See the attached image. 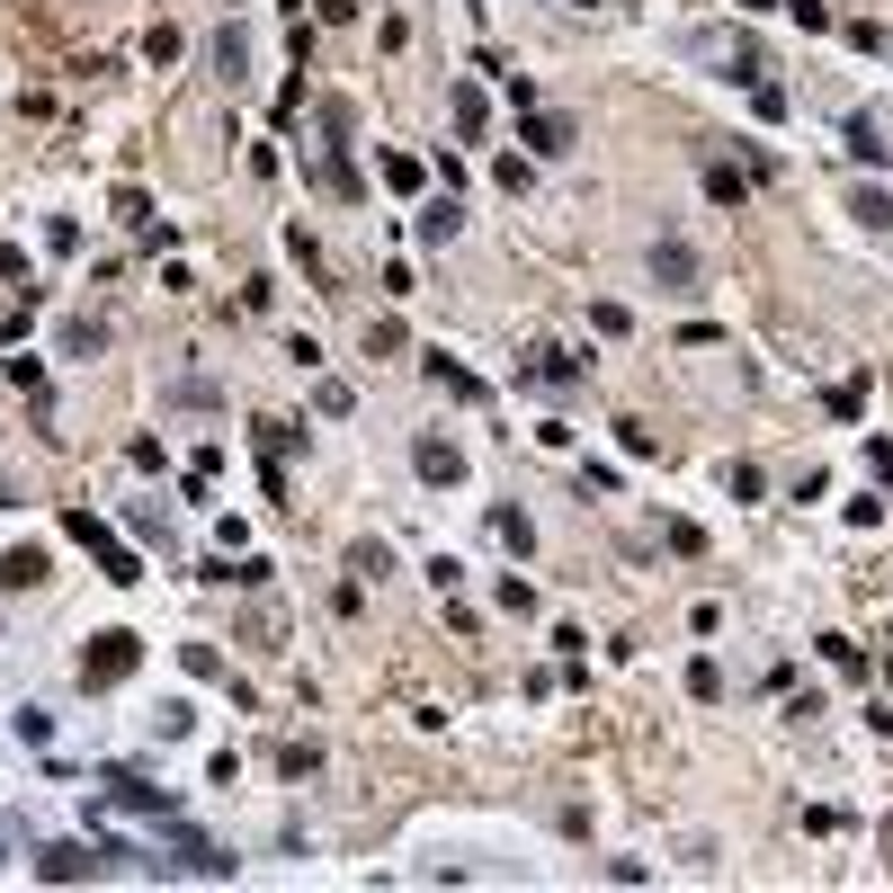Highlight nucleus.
<instances>
[{
    "instance_id": "f257e3e1",
    "label": "nucleus",
    "mask_w": 893,
    "mask_h": 893,
    "mask_svg": "<svg viewBox=\"0 0 893 893\" xmlns=\"http://www.w3.org/2000/svg\"><path fill=\"white\" fill-rule=\"evenodd\" d=\"M689 54L697 63H715V72L724 81H769V54H760V36H750V27H706V36H689Z\"/></svg>"
},
{
    "instance_id": "f03ea898",
    "label": "nucleus",
    "mask_w": 893,
    "mask_h": 893,
    "mask_svg": "<svg viewBox=\"0 0 893 893\" xmlns=\"http://www.w3.org/2000/svg\"><path fill=\"white\" fill-rule=\"evenodd\" d=\"M63 536H81V545H90V555H99V572H108L116 590H134V581H144V563H134V555H125V545L108 536V518H99V510H63Z\"/></svg>"
},
{
    "instance_id": "7ed1b4c3",
    "label": "nucleus",
    "mask_w": 893,
    "mask_h": 893,
    "mask_svg": "<svg viewBox=\"0 0 893 893\" xmlns=\"http://www.w3.org/2000/svg\"><path fill=\"white\" fill-rule=\"evenodd\" d=\"M99 804H108V813H144V822H179V795L153 786V778H134V769H116V778L99 786Z\"/></svg>"
},
{
    "instance_id": "20e7f679",
    "label": "nucleus",
    "mask_w": 893,
    "mask_h": 893,
    "mask_svg": "<svg viewBox=\"0 0 893 893\" xmlns=\"http://www.w3.org/2000/svg\"><path fill=\"white\" fill-rule=\"evenodd\" d=\"M134 661H144V644H134V635H90L81 689H116V679H134Z\"/></svg>"
},
{
    "instance_id": "39448f33",
    "label": "nucleus",
    "mask_w": 893,
    "mask_h": 893,
    "mask_svg": "<svg viewBox=\"0 0 893 893\" xmlns=\"http://www.w3.org/2000/svg\"><path fill=\"white\" fill-rule=\"evenodd\" d=\"M36 875H45V884H90V875H108V849H99V840H54V849L36 858Z\"/></svg>"
},
{
    "instance_id": "423d86ee",
    "label": "nucleus",
    "mask_w": 893,
    "mask_h": 893,
    "mask_svg": "<svg viewBox=\"0 0 893 893\" xmlns=\"http://www.w3.org/2000/svg\"><path fill=\"white\" fill-rule=\"evenodd\" d=\"M518 144H527L536 161H563V153H572V116H555V108H527V116H518Z\"/></svg>"
},
{
    "instance_id": "0eeeda50",
    "label": "nucleus",
    "mask_w": 893,
    "mask_h": 893,
    "mask_svg": "<svg viewBox=\"0 0 893 893\" xmlns=\"http://www.w3.org/2000/svg\"><path fill=\"white\" fill-rule=\"evenodd\" d=\"M652 278H661V295H697V250L679 233H661L652 242Z\"/></svg>"
},
{
    "instance_id": "6e6552de",
    "label": "nucleus",
    "mask_w": 893,
    "mask_h": 893,
    "mask_svg": "<svg viewBox=\"0 0 893 893\" xmlns=\"http://www.w3.org/2000/svg\"><path fill=\"white\" fill-rule=\"evenodd\" d=\"M840 144H849L858 161H875V170L893 161V144H884V116H875V108H849V116H840Z\"/></svg>"
},
{
    "instance_id": "1a4fd4ad",
    "label": "nucleus",
    "mask_w": 893,
    "mask_h": 893,
    "mask_svg": "<svg viewBox=\"0 0 893 893\" xmlns=\"http://www.w3.org/2000/svg\"><path fill=\"white\" fill-rule=\"evenodd\" d=\"M697 179H706V197H715V205H733V215L750 205V170H733L724 153H697Z\"/></svg>"
},
{
    "instance_id": "9d476101",
    "label": "nucleus",
    "mask_w": 893,
    "mask_h": 893,
    "mask_svg": "<svg viewBox=\"0 0 893 893\" xmlns=\"http://www.w3.org/2000/svg\"><path fill=\"white\" fill-rule=\"evenodd\" d=\"M518 384H581V358L545 339V349H527V358H518Z\"/></svg>"
},
{
    "instance_id": "9b49d317",
    "label": "nucleus",
    "mask_w": 893,
    "mask_h": 893,
    "mask_svg": "<svg viewBox=\"0 0 893 893\" xmlns=\"http://www.w3.org/2000/svg\"><path fill=\"white\" fill-rule=\"evenodd\" d=\"M411 473H421V483H465V456L447 438H411Z\"/></svg>"
},
{
    "instance_id": "f8f14e48",
    "label": "nucleus",
    "mask_w": 893,
    "mask_h": 893,
    "mask_svg": "<svg viewBox=\"0 0 893 893\" xmlns=\"http://www.w3.org/2000/svg\"><path fill=\"white\" fill-rule=\"evenodd\" d=\"M215 72H224L233 90L250 81V45H242V27H224V36H215Z\"/></svg>"
},
{
    "instance_id": "ddd939ff",
    "label": "nucleus",
    "mask_w": 893,
    "mask_h": 893,
    "mask_svg": "<svg viewBox=\"0 0 893 893\" xmlns=\"http://www.w3.org/2000/svg\"><path fill=\"white\" fill-rule=\"evenodd\" d=\"M483 527H492V536L510 545V555H527V545H536V527H527V510H510V501H501V510H492Z\"/></svg>"
},
{
    "instance_id": "4468645a",
    "label": "nucleus",
    "mask_w": 893,
    "mask_h": 893,
    "mask_svg": "<svg viewBox=\"0 0 893 893\" xmlns=\"http://www.w3.org/2000/svg\"><path fill=\"white\" fill-rule=\"evenodd\" d=\"M54 339H63V358H99V339H108V331H99L90 313H72V322H63Z\"/></svg>"
},
{
    "instance_id": "2eb2a0df",
    "label": "nucleus",
    "mask_w": 893,
    "mask_h": 893,
    "mask_svg": "<svg viewBox=\"0 0 893 893\" xmlns=\"http://www.w3.org/2000/svg\"><path fill=\"white\" fill-rule=\"evenodd\" d=\"M27 581H45V545H19V555L0 563V590H27Z\"/></svg>"
},
{
    "instance_id": "dca6fc26",
    "label": "nucleus",
    "mask_w": 893,
    "mask_h": 893,
    "mask_svg": "<svg viewBox=\"0 0 893 893\" xmlns=\"http://www.w3.org/2000/svg\"><path fill=\"white\" fill-rule=\"evenodd\" d=\"M429 367V384H447V393H465V402H483V376H465L456 358H421Z\"/></svg>"
},
{
    "instance_id": "f3484780",
    "label": "nucleus",
    "mask_w": 893,
    "mask_h": 893,
    "mask_svg": "<svg viewBox=\"0 0 893 893\" xmlns=\"http://www.w3.org/2000/svg\"><path fill=\"white\" fill-rule=\"evenodd\" d=\"M153 733H161V741H188V733H197V706H188V697H161Z\"/></svg>"
},
{
    "instance_id": "a211bd4d",
    "label": "nucleus",
    "mask_w": 893,
    "mask_h": 893,
    "mask_svg": "<svg viewBox=\"0 0 893 893\" xmlns=\"http://www.w3.org/2000/svg\"><path fill=\"white\" fill-rule=\"evenodd\" d=\"M465 233V215H456V197H438L429 215H421V242H456Z\"/></svg>"
},
{
    "instance_id": "6ab92c4d",
    "label": "nucleus",
    "mask_w": 893,
    "mask_h": 893,
    "mask_svg": "<svg viewBox=\"0 0 893 893\" xmlns=\"http://www.w3.org/2000/svg\"><path fill=\"white\" fill-rule=\"evenodd\" d=\"M849 215H858V224H875V233H884V224H893V197H884V188H858V197H849Z\"/></svg>"
},
{
    "instance_id": "aec40b11",
    "label": "nucleus",
    "mask_w": 893,
    "mask_h": 893,
    "mask_svg": "<svg viewBox=\"0 0 893 893\" xmlns=\"http://www.w3.org/2000/svg\"><path fill=\"white\" fill-rule=\"evenodd\" d=\"M295 438H304L295 421H259V456H268V465H287V447H295Z\"/></svg>"
},
{
    "instance_id": "412c9836",
    "label": "nucleus",
    "mask_w": 893,
    "mask_h": 893,
    "mask_svg": "<svg viewBox=\"0 0 893 893\" xmlns=\"http://www.w3.org/2000/svg\"><path fill=\"white\" fill-rule=\"evenodd\" d=\"M313 769H322V741H287L278 750V778H313Z\"/></svg>"
},
{
    "instance_id": "4be33fe9",
    "label": "nucleus",
    "mask_w": 893,
    "mask_h": 893,
    "mask_svg": "<svg viewBox=\"0 0 893 893\" xmlns=\"http://www.w3.org/2000/svg\"><path fill=\"white\" fill-rule=\"evenodd\" d=\"M724 492H733V501H760V465L733 456V465H724Z\"/></svg>"
},
{
    "instance_id": "5701e85b",
    "label": "nucleus",
    "mask_w": 893,
    "mask_h": 893,
    "mask_svg": "<svg viewBox=\"0 0 893 893\" xmlns=\"http://www.w3.org/2000/svg\"><path fill=\"white\" fill-rule=\"evenodd\" d=\"M483 116H492V108H483V90L456 81V125H465V134H483Z\"/></svg>"
},
{
    "instance_id": "b1692460",
    "label": "nucleus",
    "mask_w": 893,
    "mask_h": 893,
    "mask_svg": "<svg viewBox=\"0 0 893 893\" xmlns=\"http://www.w3.org/2000/svg\"><path fill=\"white\" fill-rule=\"evenodd\" d=\"M179 661H188V679H224V652L215 644H179Z\"/></svg>"
},
{
    "instance_id": "393cba45",
    "label": "nucleus",
    "mask_w": 893,
    "mask_h": 893,
    "mask_svg": "<svg viewBox=\"0 0 893 893\" xmlns=\"http://www.w3.org/2000/svg\"><path fill=\"white\" fill-rule=\"evenodd\" d=\"M689 697H697V706L724 697V670H715V661H689Z\"/></svg>"
},
{
    "instance_id": "a878e982",
    "label": "nucleus",
    "mask_w": 893,
    "mask_h": 893,
    "mask_svg": "<svg viewBox=\"0 0 893 893\" xmlns=\"http://www.w3.org/2000/svg\"><path fill=\"white\" fill-rule=\"evenodd\" d=\"M116 215H125L134 233H153V197H144V188H116Z\"/></svg>"
},
{
    "instance_id": "bb28decb",
    "label": "nucleus",
    "mask_w": 893,
    "mask_h": 893,
    "mask_svg": "<svg viewBox=\"0 0 893 893\" xmlns=\"http://www.w3.org/2000/svg\"><path fill=\"white\" fill-rule=\"evenodd\" d=\"M492 179H501V188H510V197H518V188H527V179H536V161H527V153H501V161H492Z\"/></svg>"
},
{
    "instance_id": "cd10ccee",
    "label": "nucleus",
    "mask_w": 893,
    "mask_h": 893,
    "mask_svg": "<svg viewBox=\"0 0 893 893\" xmlns=\"http://www.w3.org/2000/svg\"><path fill=\"white\" fill-rule=\"evenodd\" d=\"M19 741L45 750V741H54V715H45V706H19Z\"/></svg>"
},
{
    "instance_id": "c85d7f7f",
    "label": "nucleus",
    "mask_w": 893,
    "mask_h": 893,
    "mask_svg": "<svg viewBox=\"0 0 893 893\" xmlns=\"http://www.w3.org/2000/svg\"><path fill=\"white\" fill-rule=\"evenodd\" d=\"M367 358H402V322H367Z\"/></svg>"
},
{
    "instance_id": "c756f323",
    "label": "nucleus",
    "mask_w": 893,
    "mask_h": 893,
    "mask_svg": "<svg viewBox=\"0 0 893 893\" xmlns=\"http://www.w3.org/2000/svg\"><path fill=\"white\" fill-rule=\"evenodd\" d=\"M376 170H384V179H393V188H421V179H429V170H421V161H411V153H384V161H376Z\"/></svg>"
},
{
    "instance_id": "7c9ffc66",
    "label": "nucleus",
    "mask_w": 893,
    "mask_h": 893,
    "mask_svg": "<svg viewBox=\"0 0 893 893\" xmlns=\"http://www.w3.org/2000/svg\"><path fill=\"white\" fill-rule=\"evenodd\" d=\"M144 63H153V72H161V63H179V27H153V36H144Z\"/></svg>"
},
{
    "instance_id": "2f4dec72",
    "label": "nucleus",
    "mask_w": 893,
    "mask_h": 893,
    "mask_svg": "<svg viewBox=\"0 0 893 893\" xmlns=\"http://www.w3.org/2000/svg\"><path fill=\"white\" fill-rule=\"evenodd\" d=\"M849 45H858V54H893V36H884L875 19H849Z\"/></svg>"
},
{
    "instance_id": "473e14b6",
    "label": "nucleus",
    "mask_w": 893,
    "mask_h": 893,
    "mask_svg": "<svg viewBox=\"0 0 893 893\" xmlns=\"http://www.w3.org/2000/svg\"><path fill=\"white\" fill-rule=\"evenodd\" d=\"M313 402L331 411V421H339V411H358V393H349V384H339V376H322V393H313Z\"/></svg>"
},
{
    "instance_id": "72a5a7b5",
    "label": "nucleus",
    "mask_w": 893,
    "mask_h": 893,
    "mask_svg": "<svg viewBox=\"0 0 893 893\" xmlns=\"http://www.w3.org/2000/svg\"><path fill=\"white\" fill-rule=\"evenodd\" d=\"M349 572H376V581H384V572H393V555H384V545H349Z\"/></svg>"
},
{
    "instance_id": "f704fd0d",
    "label": "nucleus",
    "mask_w": 893,
    "mask_h": 893,
    "mask_svg": "<svg viewBox=\"0 0 893 893\" xmlns=\"http://www.w3.org/2000/svg\"><path fill=\"white\" fill-rule=\"evenodd\" d=\"M750 108H760V116L778 125V116H786V90H778V81H750Z\"/></svg>"
},
{
    "instance_id": "c9c22d12",
    "label": "nucleus",
    "mask_w": 893,
    "mask_h": 893,
    "mask_svg": "<svg viewBox=\"0 0 893 893\" xmlns=\"http://www.w3.org/2000/svg\"><path fill=\"white\" fill-rule=\"evenodd\" d=\"M10 278L27 287V250H19V242H0V287H10Z\"/></svg>"
},
{
    "instance_id": "e433bc0d",
    "label": "nucleus",
    "mask_w": 893,
    "mask_h": 893,
    "mask_svg": "<svg viewBox=\"0 0 893 893\" xmlns=\"http://www.w3.org/2000/svg\"><path fill=\"white\" fill-rule=\"evenodd\" d=\"M867 473H875V483H893V447H884V438H867Z\"/></svg>"
},
{
    "instance_id": "4c0bfd02",
    "label": "nucleus",
    "mask_w": 893,
    "mask_h": 893,
    "mask_svg": "<svg viewBox=\"0 0 893 893\" xmlns=\"http://www.w3.org/2000/svg\"><path fill=\"white\" fill-rule=\"evenodd\" d=\"M19 831H27V822H19V813H0V849H19Z\"/></svg>"
},
{
    "instance_id": "58836bf2",
    "label": "nucleus",
    "mask_w": 893,
    "mask_h": 893,
    "mask_svg": "<svg viewBox=\"0 0 893 893\" xmlns=\"http://www.w3.org/2000/svg\"><path fill=\"white\" fill-rule=\"evenodd\" d=\"M733 10H769V0H733Z\"/></svg>"
},
{
    "instance_id": "ea45409f",
    "label": "nucleus",
    "mask_w": 893,
    "mask_h": 893,
    "mask_svg": "<svg viewBox=\"0 0 893 893\" xmlns=\"http://www.w3.org/2000/svg\"><path fill=\"white\" fill-rule=\"evenodd\" d=\"M884 849H893V822H884Z\"/></svg>"
}]
</instances>
